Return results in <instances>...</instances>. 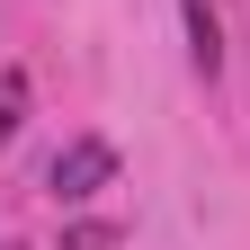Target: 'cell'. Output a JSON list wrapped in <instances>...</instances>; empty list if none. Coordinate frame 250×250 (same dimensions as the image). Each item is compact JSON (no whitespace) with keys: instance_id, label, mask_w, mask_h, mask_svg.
Segmentation results:
<instances>
[{"instance_id":"7a4b0ae2","label":"cell","mask_w":250,"mask_h":250,"mask_svg":"<svg viewBox=\"0 0 250 250\" xmlns=\"http://www.w3.org/2000/svg\"><path fill=\"white\" fill-rule=\"evenodd\" d=\"M179 9H188V62L214 81V72H224V27H214V0H179Z\"/></svg>"},{"instance_id":"277c9868","label":"cell","mask_w":250,"mask_h":250,"mask_svg":"<svg viewBox=\"0 0 250 250\" xmlns=\"http://www.w3.org/2000/svg\"><path fill=\"white\" fill-rule=\"evenodd\" d=\"M116 241H125L116 224H72V232H62V250H116Z\"/></svg>"},{"instance_id":"6da1fadb","label":"cell","mask_w":250,"mask_h":250,"mask_svg":"<svg viewBox=\"0 0 250 250\" xmlns=\"http://www.w3.org/2000/svg\"><path fill=\"white\" fill-rule=\"evenodd\" d=\"M116 179V143H99V134H81V143H62L54 152V170H45V188L62 206H81V197H99V188Z\"/></svg>"},{"instance_id":"3957f363","label":"cell","mask_w":250,"mask_h":250,"mask_svg":"<svg viewBox=\"0 0 250 250\" xmlns=\"http://www.w3.org/2000/svg\"><path fill=\"white\" fill-rule=\"evenodd\" d=\"M18 125H27V72H0V152L18 143Z\"/></svg>"}]
</instances>
